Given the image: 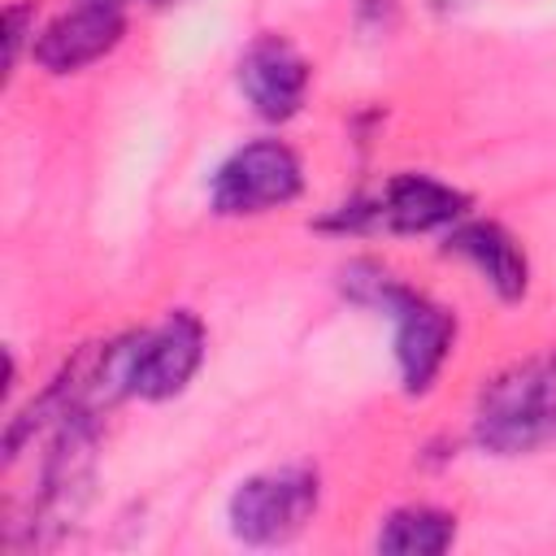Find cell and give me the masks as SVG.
Returning <instances> with one entry per match:
<instances>
[{
    "instance_id": "cell-1",
    "label": "cell",
    "mask_w": 556,
    "mask_h": 556,
    "mask_svg": "<svg viewBox=\"0 0 556 556\" xmlns=\"http://www.w3.org/2000/svg\"><path fill=\"white\" fill-rule=\"evenodd\" d=\"M343 278H348L352 300L374 304L395 321V365H400L404 391L408 395L430 391V382L439 378V369L452 352V339H456L452 313L439 308L434 300H426L421 291L400 287L378 265H352Z\"/></svg>"
},
{
    "instance_id": "cell-2",
    "label": "cell",
    "mask_w": 556,
    "mask_h": 556,
    "mask_svg": "<svg viewBox=\"0 0 556 556\" xmlns=\"http://www.w3.org/2000/svg\"><path fill=\"white\" fill-rule=\"evenodd\" d=\"M473 439L495 456H521L556 443V356H539L504 369L486 382Z\"/></svg>"
},
{
    "instance_id": "cell-3",
    "label": "cell",
    "mask_w": 556,
    "mask_h": 556,
    "mask_svg": "<svg viewBox=\"0 0 556 556\" xmlns=\"http://www.w3.org/2000/svg\"><path fill=\"white\" fill-rule=\"evenodd\" d=\"M317 495H321V486H317V473L308 465L252 473L230 495V530L256 547L287 543L317 513Z\"/></svg>"
},
{
    "instance_id": "cell-4",
    "label": "cell",
    "mask_w": 556,
    "mask_h": 556,
    "mask_svg": "<svg viewBox=\"0 0 556 556\" xmlns=\"http://www.w3.org/2000/svg\"><path fill=\"white\" fill-rule=\"evenodd\" d=\"M300 187H304L300 156L278 139H256L217 165L208 200H213V213L222 217H252V213L291 204Z\"/></svg>"
},
{
    "instance_id": "cell-5",
    "label": "cell",
    "mask_w": 556,
    "mask_h": 556,
    "mask_svg": "<svg viewBox=\"0 0 556 556\" xmlns=\"http://www.w3.org/2000/svg\"><path fill=\"white\" fill-rule=\"evenodd\" d=\"M204 361V326L195 313L178 308L156 330L135 334L130 352V395L143 400H169L178 395Z\"/></svg>"
},
{
    "instance_id": "cell-6",
    "label": "cell",
    "mask_w": 556,
    "mask_h": 556,
    "mask_svg": "<svg viewBox=\"0 0 556 556\" xmlns=\"http://www.w3.org/2000/svg\"><path fill=\"white\" fill-rule=\"evenodd\" d=\"M122 30H126L122 4L78 0L70 13H61L56 22H48L39 30V39H30V56L48 74H74V70L100 61L109 48H117Z\"/></svg>"
},
{
    "instance_id": "cell-7",
    "label": "cell",
    "mask_w": 556,
    "mask_h": 556,
    "mask_svg": "<svg viewBox=\"0 0 556 556\" xmlns=\"http://www.w3.org/2000/svg\"><path fill=\"white\" fill-rule=\"evenodd\" d=\"M239 87L265 122H287L300 113L308 91V61L278 35H261L239 56Z\"/></svg>"
},
{
    "instance_id": "cell-8",
    "label": "cell",
    "mask_w": 556,
    "mask_h": 556,
    "mask_svg": "<svg viewBox=\"0 0 556 556\" xmlns=\"http://www.w3.org/2000/svg\"><path fill=\"white\" fill-rule=\"evenodd\" d=\"M447 252L465 256L500 300H521L526 295V282H530V265H526V252L517 248V239L495 226V222H460L452 235H447Z\"/></svg>"
},
{
    "instance_id": "cell-9",
    "label": "cell",
    "mask_w": 556,
    "mask_h": 556,
    "mask_svg": "<svg viewBox=\"0 0 556 556\" xmlns=\"http://www.w3.org/2000/svg\"><path fill=\"white\" fill-rule=\"evenodd\" d=\"M465 191L430 178V174H395L378 200V217L391 226V230H439V226H452L460 213H465Z\"/></svg>"
},
{
    "instance_id": "cell-10",
    "label": "cell",
    "mask_w": 556,
    "mask_h": 556,
    "mask_svg": "<svg viewBox=\"0 0 556 556\" xmlns=\"http://www.w3.org/2000/svg\"><path fill=\"white\" fill-rule=\"evenodd\" d=\"M456 539V517L430 504H408L395 508L382 530H378V552H417V556H439Z\"/></svg>"
},
{
    "instance_id": "cell-11",
    "label": "cell",
    "mask_w": 556,
    "mask_h": 556,
    "mask_svg": "<svg viewBox=\"0 0 556 556\" xmlns=\"http://www.w3.org/2000/svg\"><path fill=\"white\" fill-rule=\"evenodd\" d=\"M35 17V4L30 0H17V4H9V35H4V65L13 70V61H17V52H22V39L30 35L26 30V22Z\"/></svg>"
},
{
    "instance_id": "cell-12",
    "label": "cell",
    "mask_w": 556,
    "mask_h": 556,
    "mask_svg": "<svg viewBox=\"0 0 556 556\" xmlns=\"http://www.w3.org/2000/svg\"><path fill=\"white\" fill-rule=\"evenodd\" d=\"M104 4H126V0H104Z\"/></svg>"
}]
</instances>
